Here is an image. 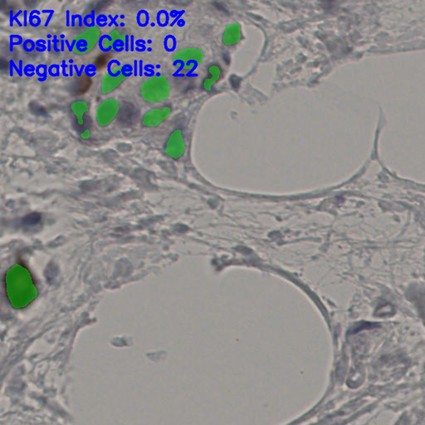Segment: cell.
<instances>
[{
    "label": "cell",
    "instance_id": "cell-8",
    "mask_svg": "<svg viewBox=\"0 0 425 425\" xmlns=\"http://www.w3.org/2000/svg\"><path fill=\"white\" fill-rule=\"evenodd\" d=\"M222 68L218 63H213L207 68L206 76L203 79L202 87L204 91H211L215 83L220 81L222 76Z\"/></svg>",
    "mask_w": 425,
    "mask_h": 425
},
{
    "label": "cell",
    "instance_id": "cell-2",
    "mask_svg": "<svg viewBox=\"0 0 425 425\" xmlns=\"http://www.w3.org/2000/svg\"><path fill=\"white\" fill-rule=\"evenodd\" d=\"M171 84L163 75L153 76L143 82L141 87V97L148 103L161 102L171 94Z\"/></svg>",
    "mask_w": 425,
    "mask_h": 425
},
{
    "label": "cell",
    "instance_id": "cell-5",
    "mask_svg": "<svg viewBox=\"0 0 425 425\" xmlns=\"http://www.w3.org/2000/svg\"><path fill=\"white\" fill-rule=\"evenodd\" d=\"M119 103L115 98H108L103 100L96 111V120L98 125L106 127L111 125L119 113Z\"/></svg>",
    "mask_w": 425,
    "mask_h": 425
},
{
    "label": "cell",
    "instance_id": "cell-12",
    "mask_svg": "<svg viewBox=\"0 0 425 425\" xmlns=\"http://www.w3.org/2000/svg\"><path fill=\"white\" fill-rule=\"evenodd\" d=\"M110 38L111 40L113 41L114 43H121L122 44H125L126 40V36L125 33L122 32L121 30L114 29L110 33Z\"/></svg>",
    "mask_w": 425,
    "mask_h": 425
},
{
    "label": "cell",
    "instance_id": "cell-13",
    "mask_svg": "<svg viewBox=\"0 0 425 425\" xmlns=\"http://www.w3.org/2000/svg\"><path fill=\"white\" fill-rule=\"evenodd\" d=\"M114 44H115V43H114L113 41L111 40V38H104L102 41H101V46H102L103 49H106V50L111 49Z\"/></svg>",
    "mask_w": 425,
    "mask_h": 425
},
{
    "label": "cell",
    "instance_id": "cell-1",
    "mask_svg": "<svg viewBox=\"0 0 425 425\" xmlns=\"http://www.w3.org/2000/svg\"><path fill=\"white\" fill-rule=\"evenodd\" d=\"M5 290L8 300L15 308L27 306L37 296L32 276L22 266H14L6 274Z\"/></svg>",
    "mask_w": 425,
    "mask_h": 425
},
{
    "label": "cell",
    "instance_id": "cell-6",
    "mask_svg": "<svg viewBox=\"0 0 425 425\" xmlns=\"http://www.w3.org/2000/svg\"><path fill=\"white\" fill-rule=\"evenodd\" d=\"M165 151L173 160H179L184 155L185 141L180 129H175L171 132L165 145Z\"/></svg>",
    "mask_w": 425,
    "mask_h": 425
},
{
    "label": "cell",
    "instance_id": "cell-9",
    "mask_svg": "<svg viewBox=\"0 0 425 425\" xmlns=\"http://www.w3.org/2000/svg\"><path fill=\"white\" fill-rule=\"evenodd\" d=\"M126 79V76L124 74H120L118 75H112L111 74H106L103 76L101 80V92L104 95L113 92L122 85V82Z\"/></svg>",
    "mask_w": 425,
    "mask_h": 425
},
{
    "label": "cell",
    "instance_id": "cell-4",
    "mask_svg": "<svg viewBox=\"0 0 425 425\" xmlns=\"http://www.w3.org/2000/svg\"><path fill=\"white\" fill-rule=\"evenodd\" d=\"M100 30L98 26L90 27L75 38L74 51L76 54H87L98 45Z\"/></svg>",
    "mask_w": 425,
    "mask_h": 425
},
{
    "label": "cell",
    "instance_id": "cell-14",
    "mask_svg": "<svg viewBox=\"0 0 425 425\" xmlns=\"http://www.w3.org/2000/svg\"><path fill=\"white\" fill-rule=\"evenodd\" d=\"M230 83L231 86H232L234 89H238V87H240L241 79L239 78L238 76L233 75V76H232L230 77Z\"/></svg>",
    "mask_w": 425,
    "mask_h": 425
},
{
    "label": "cell",
    "instance_id": "cell-10",
    "mask_svg": "<svg viewBox=\"0 0 425 425\" xmlns=\"http://www.w3.org/2000/svg\"><path fill=\"white\" fill-rule=\"evenodd\" d=\"M242 38L241 26L238 24L228 25L223 34V42L227 46H234Z\"/></svg>",
    "mask_w": 425,
    "mask_h": 425
},
{
    "label": "cell",
    "instance_id": "cell-11",
    "mask_svg": "<svg viewBox=\"0 0 425 425\" xmlns=\"http://www.w3.org/2000/svg\"><path fill=\"white\" fill-rule=\"evenodd\" d=\"M71 110L76 117V122L79 125H83L84 116L89 110L88 103L84 100H78L72 103Z\"/></svg>",
    "mask_w": 425,
    "mask_h": 425
},
{
    "label": "cell",
    "instance_id": "cell-7",
    "mask_svg": "<svg viewBox=\"0 0 425 425\" xmlns=\"http://www.w3.org/2000/svg\"><path fill=\"white\" fill-rule=\"evenodd\" d=\"M172 111L171 106L152 109L147 111L142 118V125L146 127H155L167 119Z\"/></svg>",
    "mask_w": 425,
    "mask_h": 425
},
{
    "label": "cell",
    "instance_id": "cell-3",
    "mask_svg": "<svg viewBox=\"0 0 425 425\" xmlns=\"http://www.w3.org/2000/svg\"><path fill=\"white\" fill-rule=\"evenodd\" d=\"M203 53L200 49L188 48L177 51L174 56L175 63L181 65L179 74H188L192 72L197 66L203 63Z\"/></svg>",
    "mask_w": 425,
    "mask_h": 425
},
{
    "label": "cell",
    "instance_id": "cell-15",
    "mask_svg": "<svg viewBox=\"0 0 425 425\" xmlns=\"http://www.w3.org/2000/svg\"><path fill=\"white\" fill-rule=\"evenodd\" d=\"M91 136V132L89 130H85L83 132L81 133V138L83 140H88Z\"/></svg>",
    "mask_w": 425,
    "mask_h": 425
}]
</instances>
